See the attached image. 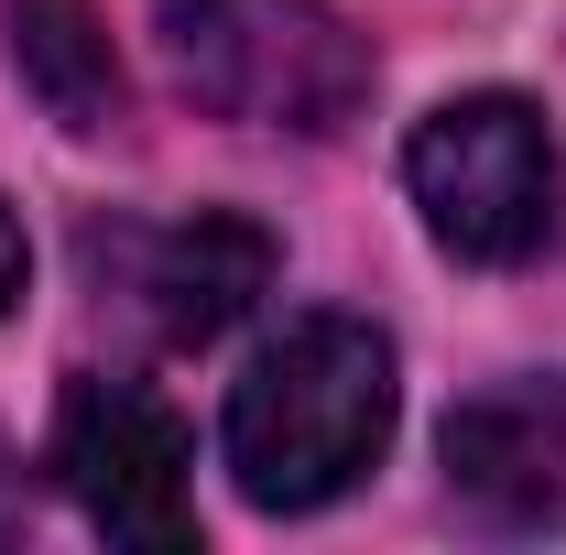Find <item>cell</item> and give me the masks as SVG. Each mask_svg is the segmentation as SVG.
I'll use <instances>...</instances> for the list:
<instances>
[{"label": "cell", "instance_id": "1", "mask_svg": "<svg viewBox=\"0 0 566 555\" xmlns=\"http://www.w3.org/2000/svg\"><path fill=\"white\" fill-rule=\"evenodd\" d=\"M403 381L392 338L370 316H294L240 381H229V480L251 512H327L338 490L370 480V458L392 447Z\"/></svg>", "mask_w": 566, "mask_h": 555}, {"label": "cell", "instance_id": "2", "mask_svg": "<svg viewBox=\"0 0 566 555\" xmlns=\"http://www.w3.org/2000/svg\"><path fill=\"white\" fill-rule=\"evenodd\" d=\"M175 87L240 132L327 142L370 98V33L327 0H164Z\"/></svg>", "mask_w": 566, "mask_h": 555}, {"label": "cell", "instance_id": "3", "mask_svg": "<svg viewBox=\"0 0 566 555\" xmlns=\"http://www.w3.org/2000/svg\"><path fill=\"white\" fill-rule=\"evenodd\" d=\"M403 186L424 208V240L447 262H480V273H512L556 240V197H566V164L556 132L534 98L512 87H469L447 98L415 142H403Z\"/></svg>", "mask_w": 566, "mask_h": 555}, {"label": "cell", "instance_id": "4", "mask_svg": "<svg viewBox=\"0 0 566 555\" xmlns=\"http://www.w3.org/2000/svg\"><path fill=\"white\" fill-rule=\"evenodd\" d=\"M44 469L66 480V501L109 534V545H197V490H186V425L164 415L153 392L132 381H76L66 404H55V447H44Z\"/></svg>", "mask_w": 566, "mask_h": 555}, {"label": "cell", "instance_id": "5", "mask_svg": "<svg viewBox=\"0 0 566 555\" xmlns=\"http://www.w3.org/2000/svg\"><path fill=\"white\" fill-rule=\"evenodd\" d=\"M447 490L512 534L566 523V370L491 381L447 415Z\"/></svg>", "mask_w": 566, "mask_h": 555}, {"label": "cell", "instance_id": "6", "mask_svg": "<svg viewBox=\"0 0 566 555\" xmlns=\"http://www.w3.org/2000/svg\"><path fill=\"white\" fill-rule=\"evenodd\" d=\"M273 262L283 251H273L262 218L197 208V218H175V229H142L132 240V294H142V316H153V338L208 348L273 294Z\"/></svg>", "mask_w": 566, "mask_h": 555}, {"label": "cell", "instance_id": "7", "mask_svg": "<svg viewBox=\"0 0 566 555\" xmlns=\"http://www.w3.org/2000/svg\"><path fill=\"white\" fill-rule=\"evenodd\" d=\"M11 55H22V76L44 87V109L66 132H109L120 121V66H109L87 0H11Z\"/></svg>", "mask_w": 566, "mask_h": 555}, {"label": "cell", "instance_id": "8", "mask_svg": "<svg viewBox=\"0 0 566 555\" xmlns=\"http://www.w3.org/2000/svg\"><path fill=\"white\" fill-rule=\"evenodd\" d=\"M22 273H33V251H22V218L0 208V316L22 305Z\"/></svg>", "mask_w": 566, "mask_h": 555}, {"label": "cell", "instance_id": "9", "mask_svg": "<svg viewBox=\"0 0 566 555\" xmlns=\"http://www.w3.org/2000/svg\"><path fill=\"white\" fill-rule=\"evenodd\" d=\"M11 534H22V480L0 469V545H11Z\"/></svg>", "mask_w": 566, "mask_h": 555}]
</instances>
